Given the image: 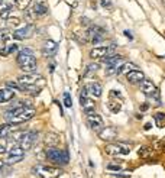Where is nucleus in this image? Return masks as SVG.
I'll use <instances>...</instances> for the list:
<instances>
[{
    "label": "nucleus",
    "instance_id": "obj_1",
    "mask_svg": "<svg viewBox=\"0 0 165 178\" xmlns=\"http://www.w3.org/2000/svg\"><path fill=\"white\" fill-rule=\"evenodd\" d=\"M45 157L55 167H64V165H68V162H70L68 152L67 151H61L58 148H47Z\"/></svg>",
    "mask_w": 165,
    "mask_h": 178
},
{
    "label": "nucleus",
    "instance_id": "obj_2",
    "mask_svg": "<svg viewBox=\"0 0 165 178\" xmlns=\"http://www.w3.org/2000/svg\"><path fill=\"white\" fill-rule=\"evenodd\" d=\"M32 172L38 178H60V175H62V169L55 165H36Z\"/></svg>",
    "mask_w": 165,
    "mask_h": 178
},
{
    "label": "nucleus",
    "instance_id": "obj_3",
    "mask_svg": "<svg viewBox=\"0 0 165 178\" xmlns=\"http://www.w3.org/2000/svg\"><path fill=\"white\" fill-rule=\"evenodd\" d=\"M16 61L19 68L22 71H25V74L35 72V70H36V58L32 54H19Z\"/></svg>",
    "mask_w": 165,
    "mask_h": 178
},
{
    "label": "nucleus",
    "instance_id": "obj_4",
    "mask_svg": "<svg viewBox=\"0 0 165 178\" xmlns=\"http://www.w3.org/2000/svg\"><path fill=\"white\" fill-rule=\"evenodd\" d=\"M131 149L132 146L129 143H120V142H113L109 143L104 151L107 155H112V157H120V155H129L131 154Z\"/></svg>",
    "mask_w": 165,
    "mask_h": 178
},
{
    "label": "nucleus",
    "instance_id": "obj_5",
    "mask_svg": "<svg viewBox=\"0 0 165 178\" xmlns=\"http://www.w3.org/2000/svg\"><path fill=\"white\" fill-rule=\"evenodd\" d=\"M17 83L23 84V86H33V84H45V80L36 74V72H31V74H23L17 78Z\"/></svg>",
    "mask_w": 165,
    "mask_h": 178
},
{
    "label": "nucleus",
    "instance_id": "obj_6",
    "mask_svg": "<svg viewBox=\"0 0 165 178\" xmlns=\"http://www.w3.org/2000/svg\"><path fill=\"white\" fill-rule=\"evenodd\" d=\"M85 114H87V123H88V126H90L94 132H100V130L103 129V125H104L103 117H101L100 114H97L94 110H93V112H87Z\"/></svg>",
    "mask_w": 165,
    "mask_h": 178
},
{
    "label": "nucleus",
    "instance_id": "obj_7",
    "mask_svg": "<svg viewBox=\"0 0 165 178\" xmlns=\"http://www.w3.org/2000/svg\"><path fill=\"white\" fill-rule=\"evenodd\" d=\"M36 139H38V132H36V130H28V132L25 133V136L22 138V141L19 142V146H20L23 151H29L33 145H35Z\"/></svg>",
    "mask_w": 165,
    "mask_h": 178
},
{
    "label": "nucleus",
    "instance_id": "obj_8",
    "mask_svg": "<svg viewBox=\"0 0 165 178\" xmlns=\"http://www.w3.org/2000/svg\"><path fill=\"white\" fill-rule=\"evenodd\" d=\"M33 116H35V109L33 107H26L20 114H17L16 117H13L9 123H13V125H20V123H23V122H28V120H31Z\"/></svg>",
    "mask_w": 165,
    "mask_h": 178
},
{
    "label": "nucleus",
    "instance_id": "obj_9",
    "mask_svg": "<svg viewBox=\"0 0 165 178\" xmlns=\"http://www.w3.org/2000/svg\"><path fill=\"white\" fill-rule=\"evenodd\" d=\"M141 90L146 94V96H149V97H154V99H156L158 100V90H156V86L151 81V80H143L142 83H141Z\"/></svg>",
    "mask_w": 165,
    "mask_h": 178
},
{
    "label": "nucleus",
    "instance_id": "obj_10",
    "mask_svg": "<svg viewBox=\"0 0 165 178\" xmlns=\"http://www.w3.org/2000/svg\"><path fill=\"white\" fill-rule=\"evenodd\" d=\"M116 136H117V130L115 127H103L99 132V138L104 142H112L115 141Z\"/></svg>",
    "mask_w": 165,
    "mask_h": 178
},
{
    "label": "nucleus",
    "instance_id": "obj_11",
    "mask_svg": "<svg viewBox=\"0 0 165 178\" xmlns=\"http://www.w3.org/2000/svg\"><path fill=\"white\" fill-rule=\"evenodd\" d=\"M33 25H28V26H25V28H22V29H17L13 32V38L17 39V41H22V39H26V38H31L33 34Z\"/></svg>",
    "mask_w": 165,
    "mask_h": 178
},
{
    "label": "nucleus",
    "instance_id": "obj_12",
    "mask_svg": "<svg viewBox=\"0 0 165 178\" xmlns=\"http://www.w3.org/2000/svg\"><path fill=\"white\" fill-rule=\"evenodd\" d=\"M126 78H128V81L129 83H132V84H141L143 80H145V75H143V72L141 71V70H133V71L128 72L126 74Z\"/></svg>",
    "mask_w": 165,
    "mask_h": 178
},
{
    "label": "nucleus",
    "instance_id": "obj_13",
    "mask_svg": "<svg viewBox=\"0 0 165 178\" xmlns=\"http://www.w3.org/2000/svg\"><path fill=\"white\" fill-rule=\"evenodd\" d=\"M109 55V46H96L90 51V56L93 59H103Z\"/></svg>",
    "mask_w": 165,
    "mask_h": 178
},
{
    "label": "nucleus",
    "instance_id": "obj_14",
    "mask_svg": "<svg viewBox=\"0 0 165 178\" xmlns=\"http://www.w3.org/2000/svg\"><path fill=\"white\" fill-rule=\"evenodd\" d=\"M33 12L36 13V16H44L48 13V3L47 0H36L35 6H33Z\"/></svg>",
    "mask_w": 165,
    "mask_h": 178
},
{
    "label": "nucleus",
    "instance_id": "obj_15",
    "mask_svg": "<svg viewBox=\"0 0 165 178\" xmlns=\"http://www.w3.org/2000/svg\"><path fill=\"white\" fill-rule=\"evenodd\" d=\"M44 143H45L48 148H55V146L60 143V136H58L55 132H48V133H45Z\"/></svg>",
    "mask_w": 165,
    "mask_h": 178
},
{
    "label": "nucleus",
    "instance_id": "obj_16",
    "mask_svg": "<svg viewBox=\"0 0 165 178\" xmlns=\"http://www.w3.org/2000/svg\"><path fill=\"white\" fill-rule=\"evenodd\" d=\"M57 51H58V44H57V42H54V41H51V39L45 41V44H44V54H45V55L51 56V55H54Z\"/></svg>",
    "mask_w": 165,
    "mask_h": 178
},
{
    "label": "nucleus",
    "instance_id": "obj_17",
    "mask_svg": "<svg viewBox=\"0 0 165 178\" xmlns=\"http://www.w3.org/2000/svg\"><path fill=\"white\" fill-rule=\"evenodd\" d=\"M13 97H15V91L13 90L7 89V87L0 89V103H7V102L13 100Z\"/></svg>",
    "mask_w": 165,
    "mask_h": 178
},
{
    "label": "nucleus",
    "instance_id": "obj_18",
    "mask_svg": "<svg viewBox=\"0 0 165 178\" xmlns=\"http://www.w3.org/2000/svg\"><path fill=\"white\" fill-rule=\"evenodd\" d=\"M87 91L93 96V97H100L101 96V93H103V87H101V84L100 83H90L88 86H87Z\"/></svg>",
    "mask_w": 165,
    "mask_h": 178
},
{
    "label": "nucleus",
    "instance_id": "obj_19",
    "mask_svg": "<svg viewBox=\"0 0 165 178\" xmlns=\"http://www.w3.org/2000/svg\"><path fill=\"white\" fill-rule=\"evenodd\" d=\"M17 130V125H13V123H4V125L0 126V138L3 136H7L9 133Z\"/></svg>",
    "mask_w": 165,
    "mask_h": 178
},
{
    "label": "nucleus",
    "instance_id": "obj_20",
    "mask_svg": "<svg viewBox=\"0 0 165 178\" xmlns=\"http://www.w3.org/2000/svg\"><path fill=\"white\" fill-rule=\"evenodd\" d=\"M103 62H106L109 67H112V65H119V64L123 62V58H122L120 55H110V56L103 58Z\"/></svg>",
    "mask_w": 165,
    "mask_h": 178
},
{
    "label": "nucleus",
    "instance_id": "obj_21",
    "mask_svg": "<svg viewBox=\"0 0 165 178\" xmlns=\"http://www.w3.org/2000/svg\"><path fill=\"white\" fill-rule=\"evenodd\" d=\"M133 70H136V65L135 64H132V62H125V64H122L119 67L117 74H128V72L133 71Z\"/></svg>",
    "mask_w": 165,
    "mask_h": 178
},
{
    "label": "nucleus",
    "instance_id": "obj_22",
    "mask_svg": "<svg viewBox=\"0 0 165 178\" xmlns=\"http://www.w3.org/2000/svg\"><path fill=\"white\" fill-rule=\"evenodd\" d=\"M154 155V151H152V148L151 146H142L141 149H139V157L141 158H143V159H148Z\"/></svg>",
    "mask_w": 165,
    "mask_h": 178
},
{
    "label": "nucleus",
    "instance_id": "obj_23",
    "mask_svg": "<svg viewBox=\"0 0 165 178\" xmlns=\"http://www.w3.org/2000/svg\"><path fill=\"white\" fill-rule=\"evenodd\" d=\"M154 119H155V123L158 127H164L165 126V113L164 112H158L154 114Z\"/></svg>",
    "mask_w": 165,
    "mask_h": 178
},
{
    "label": "nucleus",
    "instance_id": "obj_24",
    "mask_svg": "<svg viewBox=\"0 0 165 178\" xmlns=\"http://www.w3.org/2000/svg\"><path fill=\"white\" fill-rule=\"evenodd\" d=\"M25 155H7L6 158V164L7 165H13V164H19L20 161H23Z\"/></svg>",
    "mask_w": 165,
    "mask_h": 178
},
{
    "label": "nucleus",
    "instance_id": "obj_25",
    "mask_svg": "<svg viewBox=\"0 0 165 178\" xmlns=\"http://www.w3.org/2000/svg\"><path fill=\"white\" fill-rule=\"evenodd\" d=\"M31 1H32V0H15V4H16L17 9L25 10V9H28V7H29Z\"/></svg>",
    "mask_w": 165,
    "mask_h": 178
},
{
    "label": "nucleus",
    "instance_id": "obj_26",
    "mask_svg": "<svg viewBox=\"0 0 165 178\" xmlns=\"http://www.w3.org/2000/svg\"><path fill=\"white\" fill-rule=\"evenodd\" d=\"M106 168H107L109 171H116V172L123 169V167H122L120 162H109V164L106 165Z\"/></svg>",
    "mask_w": 165,
    "mask_h": 178
},
{
    "label": "nucleus",
    "instance_id": "obj_27",
    "mask_svg": "<svg viewBox=\"0 0 165 178\" xmlns=\"http://www.w3.org/2000/svg\"><path fill=\"white\" fill-rule=\"evenodd\" d=\"M7 155H25V151L19 146V145H13L10 148V151L7 152Z\"/></svg>",
    "mask_w": 165,
    "mask_h": 178
},
{
    "label": "nucleus",
    "instance_id": "obj_28",
    "mask_svg": "<svg viewBox=\"0 0 165 178\" xmlns=\"http://www.w3.org/2000/svg\"><path fill=\"white\" fill-rule=\"evenodd\" d=\"M100 68L99 64H90V65H87V68H85V72H84V77H88L90 74H94V72L97 71Z\"/></svg>",
    "mask_w": 165,
    "mask_h": 178
},
{
    "label": "nucleus",
    "instance_id": "obj_29",
    "mask_svg": "<svg viewBox=\"0 0 165 178\" xmlns=\"http://www.w3.org/2000/svg\"><path fill=\"white\" fill-rule=\"evenodd\" d=\"M17 49H19V46H17L16 44H9V45L6 46V49L0 51V54H1V55H9L10 52H15Z\"/></svg>",
    "mask_w": 165,
    "mask_h": 178
},
{
    "label": "nucleus",
    "instance_id": "obj_30",
    "mask_svg": "<svg viewBox=\"0 0 165 178\" xmlns=\"http://www.w3.org/2000/svg\"><path fill=\"white\" fill-rule=\"evenodd\" d=\"M64 106L65 107H72V100H71V96L70 93H64Z\"/></svg>",
    "mask_w": 165,
    "mask_h": 178
},
{
    "label": "nucleus",
    "instance_id": "obj_31",
    "mask_svg": "<svg viewBox=\"0 0 165 178\" xmlns=\"http://www.w3.org/2000/svg\"><path fill=\"white\" fill-rule=\"evenodd\" d=\"M9 15H10V7H9V6H6V7L0 12V19L6 20V19H9Z\"/></svg>",
    "mask_w": 165,
    "mask_h": 178
},
{
    "label": "nucleus",
    "instance_id": "obj_32",
    "mask_svg": "<svg viewBox=\"0 0 165 178\" xmlns=\"http://www.w3.org/2000/svg\"><path fill=\"white\" fill-rule=\"evenodd\" d=\"M119 67H120V65H112V67H107V70H106V74H107V75H113V74H117V71H119Z\"/></svg>",
    "mask_w": 165,
    "mask_h": 178
},
{
    "label": "nucleus",
    "instance_id": "obj_33",
    "mask_svg": "<svg viewBox=\"0 0 165 178\" xmlns=\"http://www.w3.org/2000/svg\"><path fill=\"white\" fill-rule=\"evenodd\" d=\"M109 109L113 112V113H117V112H120V104H117V103H113V104H110Z\"/></svg>",
    "mask_w": 165,
    "mask_h": 178
},
{
    "label": "nucleus",
    "instance_id": "obj_34",
    "mask_svg": "<svg viewBox=\"0 0 165 178\" xmlns=\"http://www.w3.org/2000/svg\"><path fill=\"white\" fill-rule=\"evenodd\" d=\"M100 4H101L103 7L109 9V7H112V0H100Z\"/></svg>",
    "mask_w": 165,
    "mask_h": 178
},
{
    "label": "nucleus",
    "instance_id": "obj_35",
    "mask_svg": "<svg viewBox=\"0 0 165 178\" xmlns=\"http://www.w3.org/2000/svg\"><path fill=\"white\" fill-rule=\"evenodd\" d=\"M9 31H6V29H0V39H6V38H9Z\"/></svg>",
    "mask_w": 165,
    "mask_h": 178
},
{
    "label": "nucleus",
    "instance_id": "obj_36",
    "mask_svg": "<svg viewBox=\"0 0 165 178\" xmlns=\"http://www.w3.org/2000/svg\"><path fill=\"white\" fill-rule=\"evenodd\" d=\"M110 94H112V97H117V99H122V94H120V91H117V90H112V91H110Z\"/></svg>",
    "mask_w": 165,
    "mask_h": 178
},
{
    "label": "nucleus",
    "instance_id": "obj_37",
    "mask_svg": "<svg viewBox=\"0 0 165 178\" xmlns=\"http://www.w3.org/2000/svg\"><path fill=\"white\" fill-rule=\"evenodd\" d=\"M139 109H141V112H146V110L149 109V104H148V103H143V104H141Z\"/></svg>",
    "mask_w": 165,
    "mask_h": 178
},
{
    "label": "nucleus",
    "instance_id": "obj_38",
    "mask_svg": "<svg viewBox=\"0 0 165 178\" xmlns=\"http://www.w3.org/2000/svg\"><path fill=\"white\" fill-rule=\"evenodd\" d=\"M115 178H131V175H128V174H116Z\"/></svg>",
    "mask_w": 165,
    "mask_h": 178
},
{
    "label": "nucleus",
    "instance_id": "obj_39",
    "mask_svg": "<svg viewBox=\"0 0 165 178\" xmlns=\"http://www.w3.org/2000/svg\"><path fill=\"white\" fill-rule=\"evenodd\" d=\"M4 152H6V146L0 143V154H4Z\"/></svg>",
    "mask_w": 165,
    "mask_h": 178
},
{
    "label": "nucleus",
    "instance_id": "obj_40",
    "mask_svg": "<svg viewBox=\"0 0 165 178\" xmlns=\"http://www.w3.org/2000/svg\"><path fill=\"white\" fill-rule=\"evenodd\" d=\"M125 35L128 36V38H129V39H133V36H132V34H131V32H129V31H125Z\"/></svg>",
    "mask_w": 165,
    "mask_h": 178
},
{
    "label": "nucleus",
    "instance_id": "obj_41",
    "mask_svg": "<svg viewBox=\"0 0 165 178\" xmlns=\"http://www.w3.org/2000/svg\"><path fill=\"white\" fill-rule=\"evenodd\" d=\"M151 127H152V123H146V125L143 126V129H145V130H149Z\"/></svg>",
    "mask_w": 165,
    "mask_h": 178
},
{
    "label": "nucleus",
    "instance_id": "obj_42",
    "mask_svg": "<svg viewBox=\"0 0 165 178\" xmlns=\"http://www.w3.org/2000/svg\"><path fill=\"white\" fill-rule=\"evenodd\" d=\"M3 168H4V162L0 159V174H1V171H3Z\"/></svg>",
    "mask_w": 165,
    "mask_h": 178
},
{
    "label": "nucleus",
    "instance_id": "obj_43",
    "mask_svg": "<svg viewBox=\"0 0 165 178\" xmlns=\"http://www.w3.org/2000/svg\"><path fill=\"white\" fill-rule=\"evenodd\" d=\"M3 1H4V0H0V4H3Z\"/></svg>",
    "mask_w": 165,
    "mask_h": 178
}]
</instances>
